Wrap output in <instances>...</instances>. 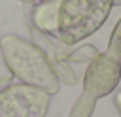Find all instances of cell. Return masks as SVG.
Masks as SVG:
<instances>
[{
  "instance_id": "obj_8",
  "label": "cell",
  "mask_w": 121,
  "mask_h": 117,
  "mask_svg": "<svg viewBox=\"0 0 121 117\" xmlns=\"http://www.w3.org/2000/svg\"><path fill=\"white\" fill-rule=\"evenodd\" d=\"M113 6H121V0H113Z\"/></svg>"
},
{
  "instance_id": "obj_4",
  "label": "cell",
  "mask_w": 121,
  "mask_h": 117,
  "mask_svg": "<svg viewBox=\"0 0 121 117\" xmlns=\"http://www.w3.org/2000/svg\"><path fill=\"white\" fill-rule=\"evenodd\" d=\"M81 79H83V87L95 89L102 98L113 92V89L117 87L121 79V62L106 53H98V57H95L85 68Z\"/></svg>"
},
{
  "instance_id": "obj_6",
  "label": "cell",
  "mask_w": 121,
  "mask_h": 117,
  "mask_svg": "<svg viewBox=\"0 0 121 117\" xmlns=\"http://www.w3.org/2000/svg\"><path fill=\"white\" fill-rule=\"evenodd\" d=\"M106 55H110L112 58L119 60L121 62V19L117 21V25L113 26L112 30V36H110V42H108V51Z\"/></svg>"
},
{
  "instance_id": "obj_9",
  "label": "cell",
  "mask_w": 121,
  "mask_h": 117,
  "mask_svg": "<svg viewBox=\"0 0 121 117\" xmlns=\"http://www.w3.org/2000/svg\"><path fill=\"white\" fill-rule=\"evenodd\" d=\"M21 2H26V4H32V2H38V0H21Z\"/></svg>"
},
{
  "instance_id": "obj_1",
  "label": "cell",
  "mask_w": 121,
  "mask_h": 117,
  "mask_svg": "<svg viewBox=\"0 0 121 117\" xmlns=\"http://www.w3.org/2000/svg\"><path fill=\"white\" fill-rule=\"evenodd\" d=\"M0 51L13 79L42 89L47 94L59 92L60 81L53 70V64L34 42H28L17 34H4L0 38Z\"/></svg>"
},
{
  "instance_id": "obj_5",
  "label": "cell",
  "mask_w": 121,
  "mask_h": 117,
  "mask_svg": "<svg viewBox=\"0 0 121 117\" xmlns=\"http://www.w3.org/2000/svg\"><path fill=\"white\" fill-rule=\"evenodd\" d=\"M100 98V94L91 89V87H83V92L79 94V98L76 100V104L72 106L68 117H93L95 113V104Z\"/></svg>"
},
{
  "instance_id": "obj_7",
  "label": "cell",
  "mask_w": 121,
  "mask_h": 117,
  "mask_svg": "<svg viewBox=\"0 0 121 117\" xmlns=\"http://www.w3.org/2000/svg\"><path fill=\"white\" fill-rule=\"evenodd\" d=\"M113 104H115V108H117V113H119V117H121V89L115 92V96H113Z\"/></svg>"
},
{
  "instance_id": "obj_3",
  "label": "cell",
  "mask_w": 121,
  "mask_h": 117,
  "mask_svg": "<svg viewBox=\"0 0 121 117\" xmlns=\"http://www.w3.org/2000/svg\"><path fill=\"white\" fill-rule=\"evenodd\" d=\"M51 94L13 77H0V117H45Z\"/></svg>"
},
{
  "instance_id": "obj_2",
  "label": "cell",
  "mask_w": 121,
  "mask_h": 117,
  "mask_svg": "<svg viewBox=\"0 0 121 117\" xmlns=\"http://www.w3.org/2000/svg\"><path fill=\"white\" fill-rule=\"evenodd\" d=\"M113 0H55V38L74 45L95 34L108 19Z\"/></svg>"
}]
</instances>
